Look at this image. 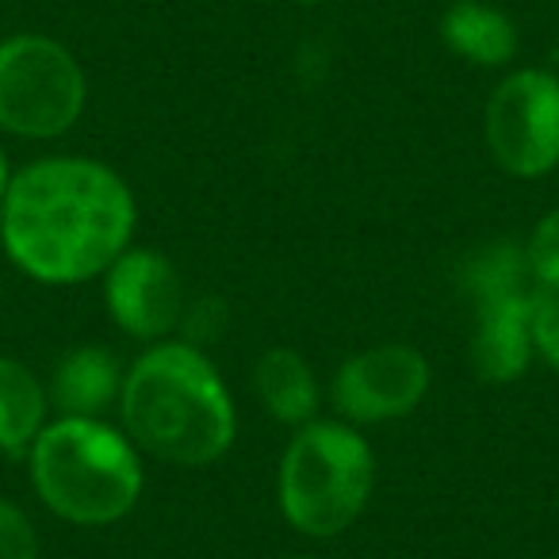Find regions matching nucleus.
Here are the masks:
<instances>
[{
  "label": "nucleus",
  "mask_w": 559,
  "mask_h": 559,
  "mask_svg": "<svg viewBox=\"0 0 559 559\" xmlns=\"http://www.w3.org/2000/svg\"><path fill=\"white\" fill-rule=\"evenodd\" d=\"M139 203L123 177L96 157H39L12 173L0 203V246L47 288H73L131 249Z\"/></svg>",
  "instance_id": "1"
},
{
  "label": "nucleus",
  "mask_w": 559,
  "mask_h": 559,
  "mask_svg": "<svg viewBox=\"0 0 559 559\" xmlns=\"http://www.w3.org/2000/svg\"><path fill=\"white\" fill-rule=\"evenodd\" d=\"M119 418L134 449L177 467L215 464L238 433L230 388L192 342H154L127 368Z\"/></svg>",
  "instance_id": "2"
},
{
  "label": "nucleus",
  "mask_w": 559,
  "mask_h": 559,
  "mask_svg": "<svg viewBox=\"0 0 559 559\" xmlns=\"http://www.w3.org/2000/svg\"><path fill=\"white\" fill-rule=\"evenodd\" d=\"M32 487L55 518L81 528L116 525L142 498V456L104 418H55L27 449Z\"/></svg>",
  "instance_id": "3"
},
{
  "label": "nucleus",
  "mask_w": 559,
  "mask_h": 559,
  "mask_svg": "<svg viewBox=\"0 0 559 559\" xmlns=\"http://www.w3.org/2000/svg\"><path fill=\"white\" fill-rule=\"evenodd\" d=\"M376 487V452L357 426L311 418L292 433L276 475L280 513L311 540L342 536Z\"/></svg>",
  "instance_id": "4"
},
{
  "label": "nucleus",
  "mask_w": 559,
  "mask_h": 559,
  "mask_svg": "<svg viewBox=\"0 0 559 559\" xmlns=\"http://www.w3.org/2000/svg\"><path fill=\"white\" fill-rule=\"evenodd\" d=\"M85 104L88 81L70 47L35 32L0 39V131L32 142L62 139Z\"/></svg>",
  "instance_id": "5"
},
{
  "label": "nucleus",
  "mask_w": 559,
  "mask_h": 559,
  "mask_svg": "<svg viewBox=\"0 0 559 559\" xmlns=\"http://www.w3.org/2000/svg\"><path fill=\"white\" fill-rule=\"evenodd\" d=\"M464 292L475 304L472 368L483 383H513L533 360V276L513 241L483 246L464 264Z\"/></svg>",
  "instance_id": "6"
},
{
  "label": "nucleus",
  "mask_w": 559,
  "mask_h": 559,
  "mask_svg": "<svg viewBox=\"0 0 559 559\" xmlns=\"http://www.w3.org/2000/svg\"><path fill=\"white\" fill-rule=\"evenodd\" d=\"M483 142L490 162L518 180L559 169V73L513 70L483 108Z\"/></svg>",
  "instance_id": "7"
},
{
  "label": "nucleus",
  "mask_w": 559,
  "mask_h": 559,
  "mask_svg": "<svg viewBox=\"0 0 559 559\" xmlns=\"http://www.w3.org/2000/svg\"><path fill=\"white\" fill-rule=\"evenodd\" d=\"M433 383L426 353L411 342H380L353 353L330 380V403L349 426H380L414 414Z\"/></svg>",
  "instance_id": "8"
},
{
  "label": "nucleus",
  "mask_w": 559,
  "mask_h": 559,
  "mask_svg": "<svg viewBox=\"0 0 559 559\" xmlns=\"http://www.w3.org/2000/svg\"><path fill=\"white\" fill-rule=\"evenodd\" d=\"M104 304L127 337L165 342L185 322L188 296L177 264L150 246H131L104 272Z\"/></svg>",
  "instance_id": "9"
},
{
  "label": "nucleus",
  "mask_w": 559,
  "mask_h": 559,
  "mask_svg": "<svg viewBox=\"0 0 559 559\" xmlns=\"http://www.w3.org/2000/svg\"><path fill=\"white\" fill-rule=\"evenodd\" d=\"M123 365L104 345H78L55 365L50 376V406L58 418H100L123 395Z\"/></svg>",
  "instance_id": "10"
},
{
  "label": "nucleus",
  "mask_w": 559,
  "mask_h": 559,
  "mask_svg": "<svg viewBox=\"0 0 559 559\" xmlns=\"http://www.w3.org/2000/svg\"><path fill=\"white\" fill-rule=\"evenodd\" d=\"M441 39L452 55L479 70L510 66L521 50L518 24L490 0H452L441 16Z\"/></svg>",
  "instance_id": "11"
},
{
  "label": "nucleus",
  "mask_w": 559,
  "mask_h": 559,
  "mask_svg": "<svg viewBox=\"0 0 559 559\" xmlns=\"http://www.w3.org/2000/svg\"><path fill=\"white\" fill-rule=\"evenodd\" d=\"M253 395L261 411L280 426H307L319 414V380L304 353L272 345L253 365Z\"/></svg>",
  "instance_id": "12"
},
{
  "label": "nucleus",
  "mask_w": 559,
  "mask_h": 559,
  "mask_svg": "<svg viewBox=\"0 0 559 559\" xmlns=\"http://www.w3.org/2000/svg\"><path fill=\"white\" fill-rule=\"evenodd\" d=\"M47 383L16 357H0V452L20 456L47 429Z\"/></svg>",
  "instance_id": "13"
},
{
  "label": "nucleus",
  "mask_w": 559,
  "mask_h": 559,
  "mask_svg": "<svg viewBox=\"0 0 559 559\" xmlns=\"http://www.w3.org/2000/svg\"><path fill=\"white\" fill-rule=\"evenodd\" d=\"M525 264L536 288L559 292V203L533 226V234H528Z\"/></svg>",
  "instance_id": "14"
},
{
  "label": "nucleus",
  "mask_w": 559,
  "mask_h": 559,
  "mask_svg": "<svg viewBox=\"0 0 559 559\" xmlns=\"http://www.w3.org/2000/svg\"><path fill=\"white\" fill-rule=\"evenodd\" d=\"M43 540L35 521L16 502L0 498V559H39Z\"/></svg>",
  "instance_id": "15"
},
{
  "label": "nucleus",
  "mask_w": 559,
  "mask_h": 559,
  "mask_svg": "<svg viewBox=\"0 0 559 559\" xmlns=\"http://www.w3.org/2000/svg\"><path fill=\"white\" fill-rule=\"evenodd\" d=\"M533 349L559 372V292H533Z\"/></svg>",
  "instance_id": "16"
},
{
  "label": "nucleus",
  "mask_w": 559,
  "mask_h": 559,
  "mask_svg": "<svg viewBox=\"0 0 559 559\" xmlns=\"http://www.w3.org/2000/svg\"><path fill=\"white\" fill-rule=\"evenodd\" d=\"M9 180L12 169H9V157H4V146H0V203H4V192H9Z\"/></svg>",
  "instance_id": "17"
},
{
  "label": "nucleus",
  "mask_w": 559,
  "mask_h": 559,
  "mask_svg": "<svg viewBox=\"0 0 559 559\" xmlns=\"http://www.w3.org/2000/svg\"><path fill=\"white\" fill-rule=\"evenodd\" d=\"M296 4H326V0H296Z\"/></svg>",
  "instance_id": "18"
},
{
  "label": "nucleus",
  "mask_w": 559,
  "mask_h": 559,
  "mask_svg": "<svg viewBox=\"0 0 559 559\" xmlns=\"http://www.w3.org/2000/svg\"><path fill=\"white\" fill-rule=\"evenodd\" d=\"M292 559H322V556H292Z\"/></svg>",
  "instance_id": "19"
}]
</instances>
